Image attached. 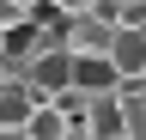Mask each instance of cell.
<instances>
[{"instance_id": "1", "label": "cell", "mask_w": 146, "mask_h": 140, "mask_svg": "<svg viewBox=\"0 0 146 140\" xmlns=\"http://www.w3.org/2000/svg\"><path fill=\"white\" fill-rule=\"evenodd\" d=\"M61 49H67L73 61H85V55H110V49H116V25H104L98 12H79V19L61 25Z\"/></svg>"}, {"instance_id": "2", "label": "cell", "mask_w": 146, "mask_h": 140, "mask_svg": "<svg viewBox=\"0 0 146 140\" xmlns=\"http://www.w3.org/2000/svg\"><path fill=\"white\" fill-rule=\"evenodd\" d=\"M25 85L36 92V104H55L61 92H73V55H67V49H43V55L31 61Z\"/></svg>"}, {"instance_id": "3", "label": "cell", "mask_w": 146, "mask_h": 140, "mask_svg": "<svg viewBox=\"0 0 146 140\" xmlns=\"http://www.w3.org/2000/svg\"><path fill=\"white\" fill-rule=\"evenodd\" d=\"M73 92L79 98H116L122 92V73H116V61L110 55H85V61H73Z\"/></svg>"}, {"instance_id": "4", "label": "cell", "mask_w": 146, "mask_h": 140, "mask_svg": "<svg viewBox=\"0 0 146 140\" xmlns=\"http://www.w3.org/2000/svg\"><path fill=\"white\" fill-rule=\"evenodd\" d=\"M31 116H36V92L25 79H6L0 85V134H25Z\"/></svg>"}, {"instance_id": "5", "label": "cell", "mask_w": 146, "mask_h": 140, "mask_svg": "<svg viewBox=\"0 0 146 140\" xmlns=\"http://www.w3.org/2000/svg\"><path fill=\"white\" fill-rule=\"evenodd\" d=\"M110 61H116L122 85H140V79H146V31H116V49H110Z\"/></svg>"}, {"instance_id": "6", "label": "cell", "mask_w": 146, "mask_h": 140, "mask_svg": "<svg viewBox=\"0 0 146 140\" xmlns=\"http://www.w3.org/2000/svg\"><path fill=\"white\" fill-rule=\"evenodd\" d=\"M79 128H85V140H128V128H122V104H116V98H98V104L85 110Z\"/></svg>"}, {"instance_id": "7", "label": "cell", "mask_w": 146, "mask_h": 140, "mask_svg": "<svg viewBox=\"0 0 146 140\" xmlns=\"http://www.w3.org/2000/svg\"><path fill=\"white\" fill-rule=\"evenodd\" d=\"M116 104H122V128H128V140H146V79H140V85H122Z\"/></svg>"}, {"instance_id": "8", "label": "cell", "mask_w": 146, "mask_h": 140, "mask_svg": "<svg viewBox=\"0 0 146 140\" xmlns=\"http://www.w3.org/2000/svg\"><path fill=\"white\" fill-rule=\"evenodd\" d=\"M25 134H31V140H67V134H73V122L55 110V104H36V116H31V128H25Z\"/></svg>"}, {"instance_id": "9", "label": "cell", "mask_w": 146, "mask_h": 140, "mask_svg": "<svg viewBox=\"0 0 146 140\" xmlns=\"http://www.w3.org/2000/svg\"><path fill=\"white\" fill-rule=\"evenodd\" d=\"M49 12H61V19H79V12H91V0H43Z\"/></svg>"}, {"instance_id": "10", "label": "cell", "mask_w": 146, "mask_h": 140, "mask_svg": "<svg viewBox=\"0 0 146 140\" xmlns=\"http://www.w3.org/2000/svg\"><path fill=\"white\" fill-rule=\"evenodd\" d=\"M0 140H31V134H0Z\"/></svg>"}, {"instance_id": "11", "label": "cell", "mask_w": 146, "mask_h": 140, "mask_svg": "<svg viewBox=\"0 0 146 140\" xmlns=\"http://www.w3.org/2000/svg\"><path fill=\"white\" fill-rule=\"evenodd\" d=\"M0 43H6V31H0Z\"/></svg>"}]
</instances>
